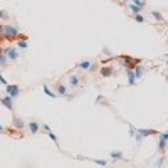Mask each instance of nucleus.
I'll list each match as a JSON object with an SVG mask.
<instances>
[{"mask_svg": "<svg viewBox=\"0 0 168 168\" xmlns=\"http://www.w3.org/2000/svg\"><path fill=\"white\" fill-rule=\"evenodd\" d=\"M0 84H2V86H7V84H9V83H7V79L3 77L2 72H0Z\"/></svg>", "mask_w": 168, "mask_h": 168, "instance_id": "obj_27", "label": "nucleus"}, {"mask_svg": "<svg viewBox=\"0 0 168 168\" xmlns=\"http://www.w3.org/2000/svg\"><path fill=\"white\" fill-rule=\"evenodd\" d=\"M76 67H79V69H83V71H93L96 66H94V62H91V61H88V59H84V61H79L77 62Z\"/></svg>", "mask_w": 168, "mask_h": 168, "instance_id": "obj_5", "label": "nucleus"}, {"mask_svg": "<svg viewBox=\"0 0 168 168\" xmlns=\"http://www.w3.org/2000/svg\"><path fill=\"white\" fill-rule=\"evenodd\" d=\"M7 64H9V59H7V56H5V52H3V49H0V66H2V67H5Z\"/></svg>", "mask_w": 168, "mask_h": 168, "instance_id": "obj_16", "label": "nucleus"}, {"mask_svg": "<svg viewBox=\"0 0 168 168\" xmlns=\"http://www.w3.org/2000/svg\"><path fill=\"white\" fill-rule=\"evenodd\" d=\"M81 84V79L77 74H71L69 76V86H72V88H77V86Z\"/></svg>", "mask_w": 168, "mask_h": 168, "instance_id": "obj_10", "label": "nucleus"}, {"mask_svg": "<svg viewBox=\"0 0 168 168\" xmlns=\"http://www.w3.org/2000/svg\"><path fill=\"white\" fill-rule=\"evenodd\" d=\"M163 161H165V158L161 157V158L158 160V163H157V168H161V165H163Z\"/></svg>", "mask_w": 168, "mask_h": 168, "instance_id": "obj_29", "label": "nucleus"}, {"mask_svg": "<svg viewBox=\"0 0 168 168\" xmlns=\"http://www.w3.org/2000/svg\"><path fill=\"white\" fill-rule=\"evenodd\" d=\"M2 129H3V126H2V125H0V131H2Z\"/></svg>", "mask_w": 168, "mask_h": 168, "instance_id": "obj_33", "label": "nucleus"}, {"mask_svg": "<svg viewBox=\"0 0 168 168\" xmlns=\"http://www.w3.org/2000/svg\"><path fill=\"white\" fill-rule=\"evenodd\" d=\"M15 37H19V29L15 25H0V39L10 40Z\"/></svg>", "mask_w": 168, "mask_h": 168, "instance_id": "obj_1", "label": "nucleus"}, {"mask_svg": "<svg viewBox=\"0 0 168 168\" xmlns=\"http://www.w3.org/2000/svg\"><path fill=\"white\" fill-rule=\"evenodd\" d=\"M158 136H160V140L168 141V131H161V133H158Z\"/></svg>", "mask_w": 168, "mask_h": 168, "instance_id": "obj_25", "label": "nucleus"}, {"mask_svg": "<svg viewBox=\"0 0 168 168\" xmlns=\"http://www.w3.org/2000/svg\"><path fill=\"white\" fill-rule=\"evenodd\" d=\"M94 103H96V104H99V103H104V98H103V96H98L96 99H94Z\"/></svg>", "mask_w": 168, "mask_h": 168, "instance_id": "obj_28", "label": "nucleus"}, {"mask_svg": "<svg viewBox=\"0 0 168 168\" xmlns=\"http://www.w3.org/2000/svg\"><path fill=\"white\" fill-rule=\"evenodd\" d=\"M46 133H47V136H49V138H51L52 141L56 143V145H57V143H59V140H57V134H56V133H54V131H52V129H47Z\"/></svg>", "mask_w": 168, "mask_h": 168, "instance_id": "obj_20", "label": "nucleus"}, {"mask_svg": "<svg viewBox=\"0 0 168 168\" xmlns=\"http://www.w3.org/2000/svg\"><path fill=\"white\" fill-rule=\"evenodd\" d=\"M57 96L61 98H66V94H67V88H66V84H57Z\"/></svg>", "mask_w": 168, "mask_h": 168, "instance_id": "obj_14", "label": "nucleus"}, {"mask_svg": "<svg viewBox=\"0 0 168 168\" xmlns=\"http://www.w3.org/2000/svg\"><path fill=\"white\" fill-rule=\"evenodd\" d=\"M5 96L12 98V99H17L20 96V88L17 84H7L5 86Z\"/></svg>", "mask_w": 168, "mask_h": 168, "instance_id": "obj_3", "label": "nucleus"}, {"mask_svg": "<svg viewBox=\"0 0 168 168\" xmlns=\"http://www.w3.org/2000/svg\"><path fill=\"white\" fill-rule=\"evenodd\" d=\"M134 131H136V128H133V126H129V136L134 138Z\"/></svg>", "mask_w": 168, "mask_h": 168, "instance_id": "obj_30", "label": "nucleus"}, {"mask_svg": "<svg viewBox=\"0 0 168 168\" xmlns=\"http://www.w3.org/2000/svg\"><path fill=\"white\" fill-rule=\"evenodd\" d=\"M126 76H128V84L129 86L136 84V77H134V74H133V69H126Z\"/></svg>", "mask_w": 168, "mask_h": 168, "instance_id": "obj_12", "label": "nucleus"}, {"mask_svg": "<svg viewBox=\"0 0 168 168\" xmlns=\"http://www.w3.org/2000/svg\"><path fill=\"white\" fill-rule=\"evenodd\" d=\"M133 74H134V77H136V81L141 79L143 74H145V67H143L141 64H136V66L133 67Z\"/></svg>", "mask_w": 168, "mask_h": 168, "instance_id": "obj_8", "label": "nucleus"}, {"mask_svg": "<svg viewBox=\"0 0 168 168\" xmlns=\"http://www.w3.org/2000/svg\"><path fill=\"white\" fill-rule=\"evenodd\" d=\"M150 134H158L157 131H153V129H146V128H136V131H134V138H136V141H138V145L141 143V140L145 136H150Z\"/></svg>", "mask_w": 168, "mask_h": 168, "instance_id": "obj_2", "label": "nucleus"}, {"mask_svg": "<svg viewBox=\"0 0 168 168\" xmlns=\"http://www.w3.org/2000/svg\"><path fill=\"white\" fill-rule=\"evenodd\" d=\"M5 15H7L5 10H0V17H5Z\"/></svg>", "mask_w": 168, "mask_h": 168, "instance_id": "obj_32", "label": "nucleus"}, {"mask_svg": "<svg viewBox=\"0 0 168 168\" xmlns=\"http://www.w3.org/2000/svg\"><path fill=\"white\" fill-rule=\"evenodd\" d=\"M91 161H94L96 165H101V166H106V165H108V161H106V160H91Z\"/></svg>", "mask_w": 168, "mask_h": 168, "instance_id": "obj_26", "label": "nucleus"}, {"mask_svg": "<svg viewBox=\"0 0 168 168\" xmlns=\"http://www.w3.org/2000/svg\"><path fill=\"white\" fill-rule=\"evenodd\" d=\"M29 47V44H27V40L25 39H22V40H17V49H22V51H25V49Z\"/></svg>", "mask_w": 168, "mask_h": 168, "instance_id": "obj_19", "label": "nucleus"}, {"mask_svg": "<svg viewBox=\"0 0 168 168\" xmlns=\"http://www.w3.org/2000/svg\"><path fill=\"white\" fill-rule=\"evenodd\" d=\"M128 7H129V9L134 12V14H141V12H143V9H141V7H138V5H133V3H128Z\"/></svg>", "mask_w": 168, "mask_h": 168, "instance_id": "obj_22", "label": "nucleus"}, {"mask_svg": "<svg viewBox=\"0 0 168 168\" xmlns=\"http://www.w3.org/2000/svg\"><path fill=\"white\" fill-rule=\"evenodd\" d=\"M151 15H153V19H157L158 22H165V17L161 15V12H158V10H153V12H151Z\"/></svg>", "mask_w": 168, "mask_h": 168, "instance_id": "obj_18", "label": "nucleus"}, {"mask_svg": "<svg viewBox=\"0 0 168 168\" xmlns=\"http://www.w3.org/2000/svg\"><path fill=\"white\" fill-rule=\"evenodd\" d=\"M0 103H2L3 106H5L7 109H14V99H12V98H9V96H5V94H3V96H0Z\"/></svg>", "mask_w": 168, "mask_h": 168, "instance_id": "obj_7", "label": "nucleus"}, {"mask_svg": "<svg viewBox=\"0 0 168 168\" xmlns=\"http://www.w3.org/2000/svg\"><path fill=\"white\" fill-rule=\"evenodd\" d=\"M99 72L103 77H111L114 74V66H103V67L99 69Z\"/></svg>", "mask_w": 168, "mask_h": 168, "instance_id": "obj_6", "label": "nucleus"}, {"mask_svg": "<svg viewBox=\"0 0 168 168\" xmlns=\"http://www.w3.org/2000/svg\"><path fill=\"white\" fill-rule=\"evenodd\" d=\"M129 3H133V5H138V7H141V9H145V7H146V0H131Z\"/></svg>", "mask_w": 168, "mask_h": 168, "instance_id": "obj_21", "label": "nucleus"}, {"mask_svg": "<svg viewBox=\"0 0 168 168\" xmlns=\"http://www.w3.org/2000/svg\"><path fill=\"white\" fill-rule=\"evenodd\" d=\"M103 51H104V54H106V56H113V54H111V51H109V49H108V47H104V49H103Z\"/></svg>", "mask_w": 168, "mask_h": 168, "instance_id": "obj_31", "label": "nucleus"}, {"mask_svg": "<svg viewBox=\"0 0 168 168\" xmlns=\"http://www.w3.org/2000/svg\"><path fill=\"white\" fill-rule=\"evenodd\" d=\"M109 158L111 160H123L125 155H123V151H109Z\"/></svg>", "mask_w": 168, "mask_h": 168, "instance_id": "obj_15", "label": "nucleus"}, {"mask_svg": "<svg viewBox=\"0 0 168 168\" xmlns=\"http://www.w3.org/2000/svg\"><path fill=\"white\" fill-rule=\"evenodd\" d=\"M121 59H123V61H125V62H126V64H125V67H126V69H133L134 66L138 64V61H133V59H131V57H126V56H123Z\"/></svg>", "mask_w": 168, "mask_h": 168, "instance_id": "obj_9", "label": "nucleus"}, {"mask_svg": "<svg viewBox=\"0 0 168 168\" xmlns=\"http://www.w3.org/2000/svg\"><path fill=\"white\" fill-rule=\"evenodd\" d=\"M165 146H166V141L165 140H160V143H158V151H160V153L165 151Z\"/></svg>", "mask_w": 168, "mask_h": 168, "instance_id": "obj_23", "label": "nucleus"}, {"mask_svg": "<svg viewBox=\"0 0 168 168\" xmlns=\"http://www.w3.org/2000/svg\"><path fill=\"white\" fill-rule=\"evenodd\" d=\"M29 129H30V133H32V134H35V133H37V131L40 129L39 121H29Z\"/></svg>", "mask_w": 168, "mask_h": 168, "instance_id": "obj_11", "label": "nucleus"}, {"mask_svg": "<svg viewBox=\"0 0 168 168\" xmlns=\"http://www.w3.org/2000/svg\"><path fill=\"white\" fill-rule=\"evenodd\" d=\"M42 91H44V94H47L49 98H52V99H56V98H57V94H56V93H52L51 89L47 88V84H44V86H42Z\"/></svg>", "mask_w": 168, "mask_h": 168, "instance_id": "obj_17", "label": "nucleus"}, {"mask_svg": "<svg viewBox=\"0 0 168 168\" xmlns=\"http://www.w3.org/2000/svg\"><path fill=\"white\" fill-rule=\"evenodd\" d=\"M14 128H17V129H22L24 126H25V123H24V120L22 118H19V116H14Z\"/></svg>", "mask_w": 168, "mask_h": 168, "instance_id": "obj_13", "label": "nucleus"}, {"mask_svg": "<svg viewBox=\"0 0 168 168\" xmlns=\"http://www.w3.org/2000/svg\"><path fill=\"white\" fill-rule=\"evenodd\" d=\"M3 52H5V56H7V59H9V61H17L20 57L19 49H14V47H5V49H3Z\"/></svg>", "mask_w": 168, "mask_h": 168, "instance_id": "obj_4", "label": "nucleus"}, {"mask_svg": "<svg viewBox=\"0 0 168 168\" xmlns=\"http://www.w3.org/2000/svg\"><path fill=\"white\" fill-rule=\"evenodd\" d=\"M134 22H138V24H143V22H145V17H143L141 14H134Z\"/></svg>", "mask_w": 168, "mask_h": 168, "instance_id": "obj_24", "label": "nucleus"}]
</instances>
